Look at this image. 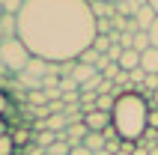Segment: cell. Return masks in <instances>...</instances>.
<instances>
[{"mask_svg":"<svg viewBox=\"0 0 158 155\" xmlns=\"http://www.w3.org/2000/svg\"><path fill=\"white\" fill-rule=\"evenodd\" d=\"M114 104H116L114 95H98V98H96V111H102V113H114Z\"/></svg>","mask_w":158,"mask_h":155,"instance_id":"2e32d148","label":"cell"},{"mask_svg":"<svg viewBox=\"0 0 158 155\" xmlns=\"http://www.w3.org/2000/svg\"><path fill=\"white\" fill-rule=\"evenodd\" d=\"M149 6H152V12H155V18H158V0H149Z\"/></svg>","mask_w":158,"mask_h":155,"instance_id":"484cf974","label":"cell"},{"mask_svg":"<svg viewBox=\"0 0 158 155\" xmlns=\"http://www.w3.org/2000/svg\"><path fill=\"white\" fill-rule=\"evenodd\" d=\"M84 125H87V131H89V134H102V131L110 125V113L89 111V113H84Z\"/></svg>","mask_w":158,"mask_h":155,"instance_id":"277c9868","label":"cell"},{"mask_svg":"<svg viewBox=\"0 0 158 155\" xmlns=\"http://www.w3.org/2000/svg\"><path fill=\"white\" fill-rule=\"evenodd\" d=\"M96 155H110V152H107V149H102V152H96Z\"/></svg>","mask_w":158,"mask_h":155,"instance_id":"4316f807","label":"cell"},{"mask_svg":"<svg viewBox=\"0 0 158 155\" xmlns=\"http://www.w3.org/2000/svg\"><path fill=\"white\" fill-rule=\"evenodd\" d=\"M69 149L72 146H69V140H66V134H60V140L45 149V155H69Z\"/></svg>","mask_w":158,"mask_h":155,"instance_id":"7c38bea8","label":"cell"},{"mask_svg":"<svg viewBox=\"0 0 158 155\" xmlns=\"http://www.w3.org/2000/svg\"><path fill=\"white\" fill-rule=\"evenodd\" d=\"M140 69L146 75H158V48H149L140 54Z\"/></svg>","mask_w":158,"mask_h":155,"instance_id":"30bf717a","label":"cell"},{"mask_svg":"<svg viewBox=\"0 0 158 155\" xmlns=\"http://www.w3.org/2000/svg\"><path fill=\"white\" fill-rule=\"evenodd\" d=\"M98 60H102V54H96L93 48H87V51L78 57V63H81V66H93V69L98 66Z\"/></svg>","mask_w":158,"mask_h":155,"instance_id":"9a60e30c","label":"cell"},{"mask_svg":"<svg viewBox=\"0 0 158 155\" xmlns=\"http://www.w3.org/2000/svg\"><path fill=\"white\" fill-rule=\"evenodd\" d=\"M60 140V134H54V131H48V128H42V131H36V143H39V149H48L51 143H57Z\"/></svg>","mask_w":158,"mask_h":155,"instance_id":"8fae6325","label":"cell"},{"mask_svg":"<svg viewBox=\"0 0 158 155\" xmlns=\"http://www.w3.org/2000/svg\"><path fill=\"white\" fill-rule=\"evenodd\" d=\"M152 24H155V12H152L149 0H146V3H143V6H140V12L134 15V27H137L140 33H146V30H149Z\"/></svg>","mask_w":158,"mask_h":155,"instance_id":"8992f818","label":"cell"},{"mask_svg":"<svg viewBox=\"0 0 158 155\" xmlns=\"http://www.w3.org/2000/svg\"><path fill=\"white\" fill-rule=\"evenodd\" d=\"M87 125L84 122H72L69 128H66V140H69V146H78V143H84L87 140Z\"/></svg>","mask_w":158,"mask_h":155,"instance_id":"9c48e42d","label":"cell"},{"mask_svg":"<svg viewBox=\"0 0 158 155\" xmlns=\"http://www.w3.org/2000/svg\"><path fill=\"white\" fill-rule=\"evenodd\" d=\"M146 122H149L152 131H158V111H149V119H146Z\"/></svg>","mask_w":158,"mask_h":155,"instance_id":"cb8c5ba5","label":"cell"},{"mask_svg":"<svg viewBox=\"0 0 158 155\" xmlns=\"http://www.w3.org/2000/svg\"><path fill=\"white\" fill-rule=\"evenodd\" d=\"M9 111H12V104H9V93H6V90H0V119H6Z\"/></svg>","mask_w":158,"mask_h":155,"instance_id":"d6986e66","label":"cell"},{"mask_svg":"<svg viewBox=\"0 0 158 155\" xmlns=\"http://www.w3.org/2000/svg\"><path fill=\"white\" fill-rule=\"evenodd\" d=\"M18 39L36 60L69 63L93 48L96 18L87 0H24Z\"/></svg>","mask_w":158,"mask_h":155,"instance_id":"6da1fadb","label":"cell"},{"mask_svg":"<svg viewBox=\"0 0 158 155\" xmlns=\"http://www.w3.org/2000/svg\"><path fill=\"white\" fill-rule=\"evenodd\" d=\"M9 137L15 146H21V143H27V131H9Z\"/></svg>","mask_w":158,"mask_h":155,"instance_id":"7402d4cb","label":"cell"},{"mask_svg":"<svg viewBox=\"0 0 158 155\" xmlns=\"http://www.w3.org/2000/svg\"><path fill=\"white\" fill-rule=\"evenodd\" d=\"M146 119H149V102L140 93H125V95L116 98L110 122H114L119 140H125V143H143V134L149 128Z\"/></svg>","mask_w":158,"mask_h":155,"instance_id":"7a4b0ae2","label":"cell"},{"mask_svg":"<svg viewBox=\"0 0 158 155\" xmlns=\"http://www.w3.org/2000/svg\"><path fill=\"white\" fill-rule=\"evenodd\" d=\"M87 3H89V12H93L96 21H98V18H114V12H116L114 0H107V3H102V0H87Z\"/></svg>","mask_w":158,"mask_h":155,"instance_id":"ba28073f","label":"cell"},{"mask_svg":"<svg viewBox=\"0 0 158 155\" xmlns=\"http://www.w3.org/2000/svg\"><path fill=\"white\" fill-rule=\"evenodd\" d=\"M146 36H149V45H152V48H158V18H155V24L146 30Z\"/></svg>","mask_w":158,"mask_h":155,"instance_id":"44dd1931","label":"cell"},{"mask_svg":"<svg viewBox=\"0 0 158 155\" xmlns=\"http://www.w3.org/2000/svg\"><path fill=\"white\" fill-rule=\"evenodd\" d=\"M114 33V18H98L96 21V36H110Z\"/></svg>","mask_w":158,"mask_h":155,"instance_id":"ac0fdd59","label":"cell"},{"mask_svg":"<svg viewBox=\"0 0 158 155\" xmlns=\"http://www.w3.org/2000/svg\"><path fill=\"white\" fill-rule=\"evenodd\" d=\"M143 3H146V0H114V15H119V18H128V21H131L134 15H137V12H140V6Z\"/></svg>","mask_w":158,"mask_h":155,"instance_id":"5b68a950","label":"cell"},{"mask_svg":"<svg viewBox=\"0 0 158 155\" xmlns=\"http://www.w3.org/2000/svg\"><path fill=\"white\" fill-rule=\"evenodd\" d=\"M30 60H33V54L24 48V42H21L18 36H15V39H3V42H0V66H3L9 75H21Z\"/></svg>","mask_w":158,"mask_h":155,"instance_id":"3957f363","label":"cell"},{"mask_svg":"<svg viewBox=\"0 0 158 155\" xmlns=\"http://www.w3.org/2000/svg\"><path fill=\"white\" fill-rule=\"evenodd\" d=\"M131 48H134V51H137V54L149 51V48H152V45H149V36H146V33H140V30H137V33H134V45H131Z\"/></svg>","mask_w":158,"mask_h":155,"instance_id":"e0dca14e","label":"cell"},{"mask_svg":"<svg viewBox=\"0 0 158 155\" xmlns=\"http://www.w3.org/2000/svg\"><path fill=\"white\" fill-rule=\"evenodd\" d=\"M3 134H9V125H6V119H0V137Z\"/></svg>","mask_w":158,"mask_h":155,"instance_id":"d4e9b609","label":"cell"},{"mask_svg":"<svg viewBox=\"0 0 158 155\" xmlns=\"http://www.w3.org/2000/svg\"><path fill=\"white\" fill-rule=\"evenodd\" d=\"M84 146H87L89 152L96 155V152H102V149H105V137H102V134H87V140H84Z\"/></svg>","mask_w":158,"mask_h":155,"instance_id":"4fadbf2b","label":"cell"},{"mask_svg":"<svg viewBox=\"0 0 158 155\" xmlns=\"http://www.w3.org/2000/svg\"><path fill=\"white\" fill-rule=\"evenodd\" d=\"M116 66H119V72H125V75H128V72H134V69H140V54L128 48V51H123V54H119Z\"/></svg>","mask_w":158,"mask_h":155,"instance_id":"52a82bcc","label":"cell"},{"mask_svg":"<svg viewBox=\"0 0 158 155\" xmlns=\"http://www.w3.org/2000/svg\"><path fill=\"white\" fill-rule=\"evenodd\" d=\"M110 45H114V42H110V36H96V39H93V51L105 57V54L110 51Z\"/></svg>","mask_w":158,"mask_h":155,"instance_id":"5bb4252c","label":"cell"},{"mask_svg":"<svg viewBox=\"0 0 158 155\" xmlns=\"http://www.w3.org/2000/svg\"><path fill=\"white\" fill-rule=\"evenodd\" d=\"M69 155H93V152H89L84 143H78V146H72V149H69Z\"/></svg>","mask_w":158,"mask_h":155,"instance_id":"603a6c76","label":"cell"},{"mask_svg":"<svg viewBox=\"0 0 158 155\" xmlns=\"http://www.w3.org/2000/svg\"><path fill=\"white\" fill-rule=\"evenodd\" d=\"M0 155H15V143H12V137H9V134H3V137H0Z\"/></svg>","mask_w":158,"mask_h":155,"instance_id":"ffe728a7","label":"cell"}]
</instances>
